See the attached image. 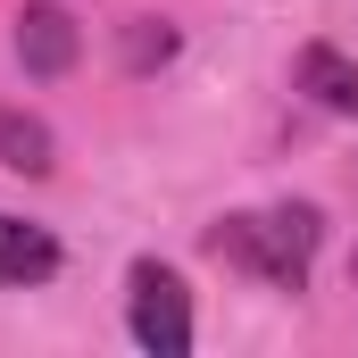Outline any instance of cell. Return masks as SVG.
Wrapping results in <instances>:
<instances>
[{
	"mask_svg": "<svg viewBox=\"0 0 358 358\" xmlns=\"http://www.w3.org/2000/svg\"><path fill=\"white\" fill-rule=\"evenodd\" d=\"M50 275H59V242L0 208V283H50Z\"/></svg>",
	"mask_w": 358,
	"mask_h": 358,
	"instance_id": "cell-5",
	"label": "cell"
},
{
	"mask_svg": "<svg viewBox=\"0 0 358 358\" xmlns=\"http://www.w3.org/2000/svg\"><path fill=\"white\" fill-rule=\"evenodd\" d=\"M76 59H84L76 17H67L59 0H25V8H17V67H25L34 84H50V76H67Z\"/></svg>",
	"mask_w": 358,
	"mask_h": 358,
	"instance_id": "cell-3",
	"label": "cell"
},
{
	"mask_svg": "<svg viewBox=\"0 0 358 358\" xmlns=\"http://www.w3.org/2000/svg\"><path fill=\"white\" fill-rule=\"evenodd\" d=\"M125 325H134V342L150 358H183L192 350V292H183V275L159 267V259H134V275H125Z\"/></svg>",
	"mask_w": 358,
	"mask_h": 358,
	"instance_id": "cell-2",
	"label": "cell"
},
{
	"mask_svg": "<svg viewBox=\"0 0 358 358\" xmlns=\"http://www.w3.org/2000/svg\"><path fill=\"white\" fill-rule=\"evenodd\" d=\"M350 283H358V250H350Z\"/></svg>",
	"mask_w": 358,
	"mask_h": 358,
	"instance_id": "cell-8",
	"label": "cell"
},
{
	"mask_svg": "<svg viewBox=\"0 0 358 358\" xmlns=\"http://www.w3.org/2000/svg\"><path fill=\"white\" fill-rule=\"evenodd\" d=\"M292 92H308L325 117H358V59L334 50V42H308L292 59Z\"/></svg>",
	"mask_w": 358,
	"mask_h": 358,
	"instance_id": "cell-4",
	"label": "cell"
},
{
	"mask_svg": "<svg viewBox=\"0 0 358 358\" xmlns=\"http://www.w3.org/2000/svg\"><path fill=\"white\" fill-rule=\"evenodd\" d=\"M0 167H8V176H50V167H59L50 125L25 117V108H0Z\"/></svg>",
	"mask_w": 358,
	"mask_h": 358,
	"instance_id": "cell-6",
	"label": "cell"
},
{
	"mask_svg": "<svg viewBox=\"0 0 358 358\" xmlns=\"http://www.w3.org/2000/svg\"><path fill=\"white\" fill-rule=\"evenodd\" d=\"M167 59H176V25L134 17V34H125V67H134V76H150V67H167Z\"/></svg>",
	"mask_w": 358,
	"mask_h": 358,
	"instance_id": "cell-7",
	"label": "cell"
},
{
	"mask_svg": "<svg viewBox=\"0 0 358 358\" xmlns=\"http://www.w3.org/2000/svg\"><path fill=\"white\" fill-rule=\"evenodd\" d=\"M317 242H325V217L308 200H275V208H234L208 225V259L242 267L267 292H308V267H317Z\"/></svg>",
	"mask_w": 358,
	"mask_h": 358,
	"instance_id": "cell-1",
	"label": "cell"
}]
</instances>
